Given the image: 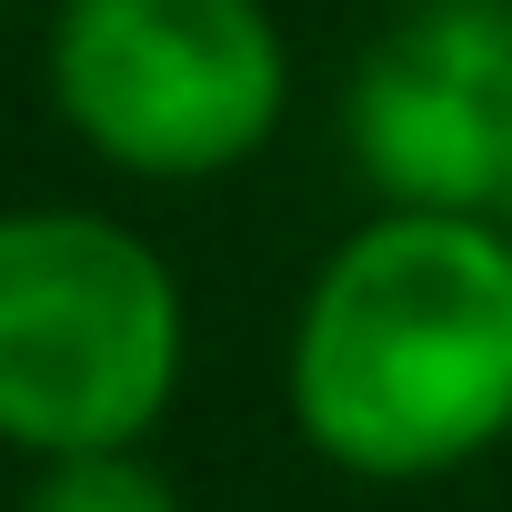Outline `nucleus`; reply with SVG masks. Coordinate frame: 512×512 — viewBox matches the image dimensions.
I'll use <instances>...</instances> for the list:
<instances>
[{
  "label": "nucleus",
  "instance_id": "obj_5",
  "mask_svg": "<svg viewBox=\"0 0 512 512\" xmlns=\"http://www.w3.org/2000/svg\"><path fill=\"white\" fill-rule=\"evenodd\" d=\"M21 512H191V502L131 442V452H61V462H41L31 492H21Z\"/></svg>",
  "mask_w": 512,
  "mask_h": 512
},
{
  "label": "nucleus",
  "instance_id": "obj_6",
  "mask_svg": "<svg viewBox=\"0 0 512 512\" xmlns=\"http://www.w3.org/2000/svg\"><path fill=\"white\" fill-rule=\"evenodd\" d=\"M492 221H502V241H512V191H502V201H492Z\"/></svg>",
  "mask_w": 512,
  "mask_h": 512
},
{
  "label": "nucleus",
  "instance_id": "obj_1",
  "mask_svg": "<svg viewBox=\"0 0 512 512\" xmlns=\"http://www.w3.org/2000/svg\"><path fill=\"white\" fill-rule=\"evenodd\" d=\"M292 432L342 482H452L512 442V241L492 211H372L282 352Z\"/></svg>",
  "mask_w": 512,
  "mask_h": 512
},
{
  "label": "nucleus",
  "instance_id": "obj_7",
  "mask_svg": "<svg viewBox=\"0 0 512 512\" xmlns=\"http://www.w3.org/2000/svg\"><path fill=\"white\" fill-rule=\"evenodd\" d=\"M382 11H422V0H382Z\"/></svg>",
  "mask_w": 512,
  "mask_h": 512
},
{
  "label": "nucleus",
  "instance_id": "obj_3",
  "mask_svg": "<svg viewBox=\"0 0 512 512\" xmlns=\"http://www.w3.org/2000/svg\"><path fill=\"white\" fill-rule=\"evenodd\" d=\"M61 121L131 181H221L292 111V51L262 0H61Z\"/></svg>",
  "mask_w": 512,
  "mask_h": 512
},
{
  "label": "nucleus",
  "instance_id": "obj_2",
  "mask_svg": "<svg viewBox=\"0 0 512 512\" xmlns=\"http://www.w3.org/2000/svg\"><path fill=\"white\" fill-rule=\"evenodd\" d=\"M191 362L171 262L101 211H0V452H131Z\"/></svg>",
  "mask_w": 512,
  "mask_h": 512
},
{
  "label": "nucleus",
  "instance_id": "obj_4",
  "mask_svg": "<svg viewBox=\"0 0 512 512\" xmlns=\"http://www.w3.org/2000/svg\"><path fill=\"white\" fill-rule=\"evenodd\" d=\"M342 151L382 211H492L512 191V0H422L362 41Z\"/></svg>",
  "mask_w": 512,
  "mask_h": 512
}]
</instances>
